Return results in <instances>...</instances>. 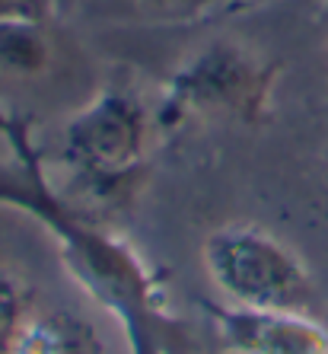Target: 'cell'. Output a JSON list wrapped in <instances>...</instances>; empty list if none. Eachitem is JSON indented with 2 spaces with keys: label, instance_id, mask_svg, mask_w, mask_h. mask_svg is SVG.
<instances>
[{
  "label": "cell",
  "instance_id": "9",
  "mask_svg": "<svg viewBox=\"0 0 328 354\" xmlns=\"http://www.w3.org/2000/svg\"><path fill=\"white\" fill-rule=\"evenodd\" d=\"M48 13H51V0H0V23H7V19L45 23Z\"/></svg>",
  "mask_w": 328,
  "mask_h": 354
},
{
  "label": "cell",
  "instance_id": "4",
  "mask_svg": "<svg viewBox=\"0 0 328 354\" xmlns=\"http://www.w3.org/2000/svg\"><path fill=\"white\" fill-rule=\"evenodd\" d=\"M278 67L233 41L201 48L169 83L166 118L223 115L242 124H264L271 115V93Z\"/></svg>",
  "mask_w": 328,
  "mask_h": 354
},
{
  "label": "cell",
  "instance_id": "2",
  "mask_svg": "<svg viewBox=\"0 0 328 354\" xmlns=\"http://www.w3.org/2000/svg\"><path fill=\"white\" fill-rule=\"evenodd\" d=\"M150 115L131 93L108 90L64 124L61 153L99 207L131 201L147 173Z\"/></svg>",
  "mask_w": 328,
  "mask_h": 354
},
{
  "label": "cell",
  "instance_id": "7",
  "mask_svg": "<svg viewBox=\"0 0 328 354\" xmlns=\"http://www.w3.org/2000/svg\"><path fill=\"white\" fill-rule=\"evenodd\" d=\"M48 58L51 48L41 35V23H32V19L0 23V71L17 77H32L48 67Z\"/></svg>",
  "mask_w": 328,
  "mask_h": 354
},
{
  "label": "cell",
  "instance_id": "5",
  "mask_svg": "<svg viewBox=\"0 0 328 354\" xmlns=\"http://www.w3.org/2000/svg\"><path fill=\"white\" fill-rule=\"evenodd\" d=\"M211 316L230 354H328V326L309 310L211 304Z\"/></svg>",
  "mask_w": 328,
  "mask_h": 354
},
{
  "label": "cell",
  "instance_id": "1",
  "mask_svg": "<svg viewBox=\"0 0 328 354\" xmlns=\"http://www.w3.org/2000/svg\"><path fill=\"white\" fill-rule=\"evenodd\" d=\"M13 150L0 163V205L23 211L58 239L61 265L93 304L115 316L131 354H195L189 322L173 313L166 284L124 236L112 233L96 211L51 189L45 163L23 124H3Z\"/></svg>",
  "mask_w": 328,
  "mask_h": 354
},
{
  "label": "cell",
  "instance_id": "8",
  "mask_svg": "<svg viewBox=\"0 0 328 354\" xmlns=\"http://www.w3.org/2000/svg\"><path fill=\"white\" fill-rule=\"evenodd\" d=\"M29 294H26L23 281L0 268V354H13L17 338L29 319Z\"/></svg>",
  "mask_w": 328,
  "mask_h": 354
},
{
  "label": "cell",
  "instance_id": "3",
  "mask_svg": "<svg viewBox=\"0 0 328 354\" xmlns=\"http://www.w3.org/2000/svg\"><path fill=\"white\" fill-rule=\"evenodd\" d=\"M201 259L226 304L319 313V290L303 259L258 223L217 227L204 239Z\"/></svg>",
  "mask_w": 328,
  "mask_h": 354
},
{
  "label": "cell",
  "instance_id": "6",
  "mask_svg": "<svg viewBox=\"0 0 328 354\" xmlns=\"http://www.w3.org/2000/svg\"><path fill=\"white\" fill-rule=\"evenodd\" d=\"M13 354H106V348L86 319L55 310L26 319Z\"/></svg>",
  "mask_w": 328,
  "mask_h": 354
},
{
  "label": "cell",
  "instance_id": "10",
  "mask_svg": "<svg viewBox=\"0 0 328 354\" xmlns=\"http://www.w3.org/2000/svg\"><path fill=\"white\" fill-rule=\"evenodd\" d=\"M140 3L160 17H191L197 10H204L211 0H140Z\"/></svg>",
  "mask_w": 328,
  "mask_h": 354
}]
</instances>
